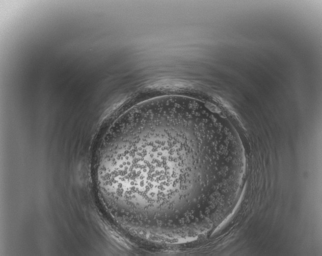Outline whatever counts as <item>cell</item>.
Masks as SVG:
<instances>
[{
  "instance_id": "6da1fadb",
  "label": "cell",
  "mask_w": 322,
  "mask_h": 256,
  "mask_svg": "<svg viewBox=\"0 0 322 256\" xmlns=\"http://www.w3.org/2000/svg\"><path fill=\"white\" fill-rule=\"evenodd\" d=\"M184 131L179 125L158 122L120 134L112 164L116 185L151 194L177 187L184 178Z\"/></svg>"
}]
</instances>
